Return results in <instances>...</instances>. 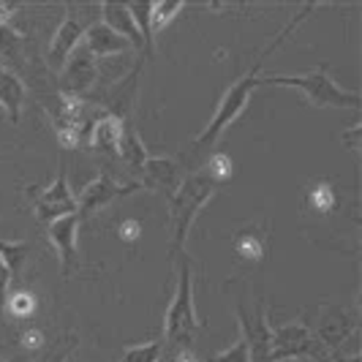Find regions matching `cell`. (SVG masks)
Here are the masks:
<instances>
[{
    "instance_id": "cell-21",
    "label": "cell",
    "mask_w": 362,
    "mask_h": 362,
    "mask_svg": "<svg viewBox=\"0 0 362 362\" xmlns=\"http://www.w3.org/2000/svg\"><path fill=\"white\" fill-rule=\"evenodd\" d=\"M25 52V36L11 25H0V57L8 63H19Z\"/></svg>"
},
{
    "instance_id": "cell-18",
    "label": "cell",
    "mask_w": 362,
    "mask_h": 362,
    "mask_svg": "<svg viewBox=\"0 0 362 362\" xmlns=\"http://www.w3.org/2000/svg\"><path fill=\"white\" fill-rule=\"evenodd\" d=\"M25 98H28V90H25V82L19 79V74L0 66V107L6 112L8 123H19Z\"/></svg>"
},
{
    "instance_id": "cell-32",
    "label": "cell",
    "mask_w": 362,
    "mask_h": 362,
    "mask_svg": "<svg viewBox=\"0 0 362 362\" xmlns=\"http://www.w3.org/2000/svg\"><path fill=\"white\" fill-rule=\"evenodd\" d=\"M136 232H139V223H128V226H123V229H120V235H123V237L131 235V240H134V235H136Z\"/></svg>"
},
{
    "instance_id": "cell-12",
    "label": "cell",
    "mask_w": 362,
    "mask_h": 362,
    "mask_svg": "<svg viewBox=\"0 0 362 362\" xmlns=\"http://www.w3.org/2000/svg\"><path fill=\"white\" fill-rule=\"evenodd\" d=\"M232 248H235L237 259L245 262V264L264 262L267 254H270V226L259 223V221L243 223L232 235Z\"/></svg>"
},
{
    "instance_id": "cell-16",
    "label": "cell",
    "mask_w": 362,
    "mask_h": 362,
    "mask_svg": "<svg viewBox=\"0 0 362 362\" xmlns=\"http://www.w3.org/2000/svg\"><path fill=\"white\" fill-rule=\"evenodd\" d=\"M98 19L107 28H112L117 36L126 38L134 49H139V52L145 54V41H142V33H139L136 22H134L131 11H128V3H101L98 6Z\"/></svg>"
},
{
    "instance_id": "cell-27",
    "label": "cell",
    "mask_w": 362,
    "mask_h": 362,
    "mask_svg": "<svg viewBox=\"0 0 362 362\" xmlns=\"http://www.w3.org/2000/svg\"><path fill=\"white\" fill-rule=\"evenodd\" d=\"M207 362H251V351H248V344L243 341V335H237L235 344L226 346L218 354H213Z\"/></svg>"
},
{
    "instance_id": "cell-15",
    "label": "cell",
    "mask_w": 362,
    "mask_h": 362,
    "mask_svg": "<svg viewBox=\"0 0 362 362\" xmlns=\"http://www.w3.org/2000/svg\"><path fill=\"white\" fill-rule=\"evenodd\" d=\"M126 128V117L117 112H104L88 131V145L93 150H101L112 158H117V147H120V136Z\"/></svg>"
},
{
    "instance_id": "cell-29",
    "label": "cell",
    "mask_w": 362,
    "mask_h": 362,
    "mask_svg": "<svg viewBox=\"0 0 362 362\" xmlns=\"http://www.w3.org/2000/svg\"><path fill=\"white\" fill-rule=\"evenodd\" d=\"M357 136H360V123H354V126L344 134V142L349 145V150H351V153H357V150H360V145H357Z\"/></svg>"
},
{
    "instance_id": "cell-9",
    "label": "cell",
    "mask_w": 362,
    "mask_h": 362,
    "mask_svg": "<svg viewBox=\"0 0 362 362\" xmlns=\"http://www.w3.org/2000/svg\"><path fill=\"white\" fill-rule=\"evenodd\" d=\"M357 325H360L357 305H349V308H327L325 316L319 319V327L313 329V335L319 338V344L325 346L327 354H338V349L344 351L346 341L357 332Z\"/></svg>"
},
{
    "instance_id": "cell-2",
    "label": "cell",
    "mask_w": 362,
    "mask_h": 362,
    "mask_svg": "<svg viewBox=\"0 0 362 362\" xmlns=\"http://www.w3.org/2000/svg\"><path fill=\"white\" fill-rule=\"evenodd\" d=\"M177 289L169 303V308L163 313V341L169 349V354L191 349L194 338L199 335V313H197V300H194V272H191V259L188 254H177Z\"/></svg>"
},
{
    "instance_id": "cell-25",
    "label": "cell",
    "mask_w": 362,
    "mask_h": 362,
    "mask_svg": "<svg viewBox=\"0 0 362 362\" xmlns=\"http://www.w3.org/2000/svg\"><path fill=\"white\" fill-rule=\"evenodd\" d=\"M180 11H182L180 3H153V6H150V28H153V36H156L158 30H163Z\"/></svg>"
},
{
    "instance_id": "cell-22",
    "label": "cell",
    "mask_w": 362,
    "mask_h": 362,
    "mask_svg": "<svg viewBox=\"0 0 362 362\" xmlns=\"http://www.w3.org/2000/svg\"><path fill=\"white\" fill-rule=\"evenodd\" d=\"M28 251H30L28 243H3V240H0V259H3V264L8 267L11 278H17L19 272H22L25 259H28Z\"/></svg>"
},
{
    "instance_id": "cell-4",
    "label": "cell",
    "mask_w": 362,
    "mask_h": 362,
    "mask_svg": "<svg viewBox=\"0 0 362 362\" xmlns=\"http://www.w3.org/2000/svg\"><path fill=\"white\" fill-rule=\"evenodd\" d=\"M262 85H284V88H294L305 95L310 107L316 109H329V107H341V109H360V93L357 90H346L341 88L327 66L319 69H310L308 74H262L259 79V88Z\"/></svg>"
},
{
    "instance_id": "cell-17",
    "label": "cell",
    "mask_w": 362,
    "mask_h": 362,
    "mask_svg": "<svg viewBox=\"0 0 362 362\" xmlns=\"http://www.w3.org/2000/svg\"><path fill=\"white\" fill-rule=\"evenodd\" d=\"M82 47L95 57H109V54H123L128 49H134L123 36H117L112 28H107L101 19H95L90 28L85 30V38H82Z\"/></svg>"
},
{
    "instance_id": "cell-8",
    "label": "cell",
    "mask_w": 362,
    "mask_h": 362,
    "mask_svg": "<svg viewBox=\"0 0 362 362\" xmlns=\"http://www.w3.org/2000/svg\"><path fill=\"white\" fill-rule=\"evenodd\" d=\"M235 319H237V329H240L243 341L248 344L251 362H270L272 325H270L267 305H264V303H256L251 310L245 308V305H237Z\"/></svg>"
},
{
    "instance_id": "cell-1",
    "label": "cell",
    "mask_w": 362,
    "mask_h": 362,
    "mask_svg": "<svg viewBox=\"0 0 362 362\" xmlns=\"http://www.w3.org/2000/svg\"><path fill=\"white\" fill-rule=\"evenodd\" d=\"M313 8H316V6H303V8H300V14H294V17L286 22V28L275 33V38L267 44V49H262V52H259L254 66L243 74L237 82H232V88L221 95V101H218V107H216V112H213V117H210V123H207L204 131H202L199 136L191 142V150L213 147L218 139L223 136V131L232 126V123L240 120V115L248 109V101H251L254 90L259 88V79H262V71H264V60H267V57L281 47V41H286V38L291 36V30H297V28L303 25V19L308 17V14H313Z\"/></svg>"
},
{
    "instance_id": "cell-23",
    "label": "cell",
    "mask_w": 362,
    "mask_h": 362,
    "mask_svg": "<svg viewBox=\"0 0 362 362\" xmlns=\"http://www.w3.org/2000/svg\"><path fill=\"white\" fill-rule=\"evenodd\" d=\"M163 357V344L161 338L158 341H147V344L139 346H128L123 351L120 362H161Z\"/></svg>"
},
{
    "instance_id": "cell-14",
    "label": "cell",
    "mask_w": 362,
    "mask_h": 362,
    "mask_svg": "<svg viewBox=\"0 0 362 362\" xmlns=\"http://www.w3.org/2000/svg\"><path fill=\"white\" fill-rule=\"evenodd\" d=\"M139 177H142V188L150 191H158L166 199L177 191L180 185V166L175 158H166V156H150L145 161V166L139 169Z\"/></svg>"
},
{
    "instance_id": "cell-20",
    "label": "cell",
    "mask_w": 362,
    "mask_h": 362,
    "mask_svg": "<svg viewBox=\"0 0 362 362\" xmlns=\"http://www.w3.org/2000/svg\"><path fill=\"white\" fill-rule=\"evenodd\" d=\"M305 204H308V210L313 213V216L325 218L335 210L338 197H335L332 185H329L327 180H316V182H310L308 194H305Z\"/></svg>"
},
{
    "instance_id": "cell-5",
    "label": "cell",
    "mask_w": 362,
    "mask_h": 362,
    "mask_svg": "<svg viewBox=\"0 0 362 362\" xmlns=\"http://www.w3.org/2000/svg\"><path fill=\"white\" fill-rule=\"evenodd\" d=\"M329 354L319 338L313 335L305 322H286V325L272 327L270 335V362H289V360H327Z\"/></svg>"
},
{
    "instance_id": "cell-28",
    "label": "cell",
    "mask_w": 362,
    "mask_h": 362,
    "mask_svg": "<svg viewBox=\"0 0 362 362\" xmlns=\"http://www.w3.org/2000/svg\"><path fill=\"white\" fill-rule=\"evenodd\" d=\"M11 272H8V267L3 264V259H0V316H3V310H6V297H8V286H11Z\"/></svg>"
},
{
    "instance_id": "cell-19",
    "label": "cell",
    "mask_w": 362,
    "mask_h": 362,
    "mask_svg": "<svg viewBox=\"0 0 362 362\" xmlns=\"http://www.w3.org/2000/svg\"><path fill=\"white\" fill-rule=\"evenodd\" d=\"M117 158L126 163L134 175H139V169L145 166V161L150 158L147 156V147L142 142V136L134 131V126L126 120V128H123V136H120V147H117Z\"/></svg>"
},
{
    "instance_id": "cell-31",
    "label": "cell",
    "mask_w": 362,
    "mask_h": 362,
    "mask_svg": "<svg viewBox=\"0 0 362 362\" xmlns=\"http://www.w3.org/2000/svg\"><path fill=\"white\" fill-rule=\"evenodd\" d=\"M172 362H202L197 354H194V349H180V351H175V354H169Z\"/></svg>"
},
{
    "instance_id": "cell-24",
    "label": "cell",
    "mask_w": 362,
    "mask_h": 362,
    "mask_svg": "<svg viewBox=\"0 0 362 362\" xmlns=\"http://www.w3.org/2000/svg\"><path fill=\"white\" fill-rule=\"evenodd\" d=\"M6 308L17 319H28L36 313V297L25 289H14V294L8 291V297H6Z\"/></svg>"
},
{
    "instance_id": "cell-10",
    "label": "cell",
    "mask_w": 362,
    "mask_h": 362,
    "mask_svg": "<svg viewBox=\"0 0 362 362\" xmlns=\"http://www.w3.org/2000/svg\"><path fill=\"white\" fill-rule=\"evenodd\" d=\"M76 213V197H74L71 185L66 180L63 172H57L52 177V182L38 194L36 204H33V216L41 221V223H52L57 218H66Z\"/></svg>"
},
{
    "instance_id": "cell-6",
    "label": "cell",
    "mask_w": 362,
    "mask_h": 362,
    "mask_svg": "<svg viewBox=\"0 0 362 362\" xmlns=\"http://www.w3.org/2000/svg\"><path fill=\"white\" fill-rule=\"evenodd\" d=\"M88 11H93L90 6H76V3L63 6V19H60V25L54 30L52 41H49V52H47V60H49V66L54 71H60L66 66L71 52L82 44L85 30L95 22V19H88Z\"/></svg>"
},
{
    "instance_id": "cell-7",
    "label": "cell",
    "mask_w": 362,
    "mask_h": 362,
    "mask_svg": "<svg viewBox=\"0 0 362 362\" xmlns=\"http://www.w3.org/2000/svg\"><path fill=\"white\" fill-rule=\"evenodd\" d=\"M136 191H142V182H120L115 175L101 172V175H95V177L79 191V197H76V213L82 218H88V216H93V213L109 207L115 199L131 197V194H136Z\"/></svg>"
},
{
    "instance_id": "cell-3",
    "label": "cell",
    "mask_w": 362,
    "mask_h": 362,
    "mask_svg": "<svg viewBox=\"0 0 362 362\" xmlns=\"http://www.w3.org/2000/svg\"><path fill=\"white\" fill-rule=\"evenodd\" d=\"M221 188V182L213 180L204 169L182 177L177 191L166 199L169 207V232H172V256L182 254V245H185V237L191 232L194 221L202 213V207L213 199Z\"/></svg>"
},
{
    "instance_id": "cell-11",
    "label": "cell",
    "mask_w": 362,
    "mask_h": 362,
    "mask_svg": "<svg viewBox=\"0 0 362 362\" xmlns=\"http://www.w3.org/2000/svg\"><path fill=\"white\" fill-rule=\"evenodd\" d=\"M63 74V88L60 93H71V95H82L95 85L98 79V60L93 57L82 44L71 52V57L66 60V66L60 69Z\"/></svg>"
},
{
    "instance_id": "cell-26",
    "label": "cell",
    "mask_w": 362,
    "mask_h": 362,
    "mask_svg": "<svg viewBox=\"0 0 362 362\" xmlns=\"http://www.w3.org/2000/svg\"><path fill=\"white\" fill-rule=\"evenodd\" d=\"M213 180H218L221 185L223 182H229L232 177H235V163H232V158L229 156H223V153H218V156H213L210 161L202 166Z\"/></svg>"
},
{
    "instance_id": "cell-30",
    "label": "cell",
    "mask_w": 362,
    "mask_h": 362,
    "mask_svg": "<svg viewBox=\"0 0 362 362\" xmlns=\"http://www.w3.org/2000/svg\"><path fill=\"white\" fill-rule=\"evenodd\" d=\"M22 346H25V349H36V346H41V332H36V329H25V332H22Z\"/></svg>"
},
{
    "instance_id": "cell-13",
    "label": "cell",
    "mask_w": 362,
    "mask_h": 362,
    "mask_svg": "<svg viewBox=\"0 0 362 362\" xmlns=\"http://www.w3.org/2000/svg\"><path fill=\"white\" fill-rule=\"evenodd\" d=\"M79 223H82V216L79 213H71L66 218H57L47 226V237L52 243V248L60 256V267H63V275H69L76 264V232H79Z\"/></svg>"
}]
</instances>
